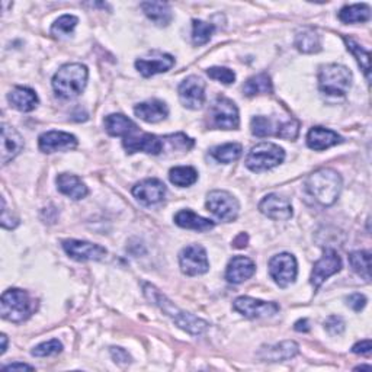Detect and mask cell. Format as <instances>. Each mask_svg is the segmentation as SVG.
I'll use <instances>...</instances> for the list:
<instances>
[{
  "mask_svg": "<svg viewBox=\"0 0 372 372\" xmlns=\"http://www.w3.org/2000/svg\"><path fill=\"white\" fill-rule=\"evenodd\" d=\"M342 143V137L323 127H314L307 134V146L316 151H322Z\"/></svg>",
  "mask_w": 372,
  "mask_h": 372,
  "instance_id": "cell-22",
  "label": "cell"
},
{
  "mask_svg": "<svg viewBox=\"0 0 372 372\" xmlns=\"http://www.w3.org/2000/svg\"><path fill=\"white\" fill-rule=\"evenodd\" d=\"M371 18V8L366 3L344 6L339 12V19L343 23H359L366 22Z\"/></svg>",
  "mask_w": 372,
  "mask_h": 372,
  "instance_id": "cell-32",
  "label": "cell"
},
{
  "mask_svg": "<svg viewBox=\"0 0 372 372\" xmlns=\"http://www.w3.org/2000/svg\"><path fill=\"white\" fill-rule=\"evenodd\" d=\"M343 41H344L346 47H348V50L351 51V53L355 56V58H356V61L359 64V67L362 69V72L366 76V79L369 80V70H371V66H369V61H371L369 51L364 50L351 36H343Z\"/></svg>",
  "mask_w": 372,
  "mask_h": 372,
  "instance_id": "cell-36",
  "label": "cell"
},
{
  "mask_svg": "<svg viewBox=\"0 0 372 372\" xmlns=\"http://www.w3.org/2000/svg\"><path fill=\"white\" fill-rule=\"evenodd\" d=\"M259 211L271 220L285 221L292 217V205L288 198L271 194L261 201Z\"/></svg>",
  "mask_w": 372,
  "mask_h": 372,
  "instance_id": "cell-16",
  "label": "cell"
},
{
  "mask_svg": "<svg viewBox=\"0 0 372 372\" xmlns=\"http://www.w3.org/2000/svg\"><path fill=\"white\" fill-rule=\"evenodd\" d=\"M285 159V151L274 143H261L254 146L246 157V166L252 172L271 171Z\"/></svg>",
  "mask_w": 372,
  "mask_h": 372,
  "instance_id": "cell-6",
  "label": "cell"
},
{
  "mask_svg": "<svg viewBox=\"0 0 372 372\" xmlns=\"http://www.w3.org/2000/svg\"><path fill=\"white\" fill-rule=\"evenodd\" d=\"M78 22H79L78 18L73 15H63L53 23V27H51V34H53L54 36L70 35L74 31Z\"/></svg>",
  "mask_w": 372,
  "mask_h": 372,
  "instance_id": "cell-39",
  "label": "cell"
},
{
  "mask_svg": "<svg viewBox=\"0 0 372 372\" xmlns=\"http://www.w3.org/2000/svg\"><path fill=\"white\" fill-rule=\"evenodd\" d=\"M352 85V73L340 64H326L318 72L320 92L330 96H344Z\"/></svg>",
  "mask_w": 372,
  "mask_h": 372,
  "instance_id": "cell-5",
  "label": "cell"
},
{
  "mask_svg": "<svg viewBox=\"0 0 372 372\" xmlns=\"http://www.w3.org/2000/svg\"><path fill=\"white\" fill-rule=\"evenodd\" d=\"M179 263H181L182 272L188 276H197L208 272L210 263L207 252L201 245H190L185 248L179 254Z\"/></svg>",
  "mask_w": 372,
  "mask_h": 372,
  "instance_id": "cell-10",
  "label": "cell"
},
{
  "mask_svg": "<svg viewBox=\"0 0 372 372\" xmlns=\"http://www.w3.org/2000/svg\"><path fill=\"white\" fill-rule=\"evenodd\" d=\"M38 146L43 153H56L72 150L78 146V138L69 133L63 131H48L40 135Z\"/></svg>",
  "mask_w": 372,
  "mask_h": 372,
  "instance_id": "cell-18",
  "label": "cell"
},
{
  "mask_svg": "<svg viewBox=\"0 0 372 372\" xmlns=\"http://www.w3.org/2000/svg\"><path fill=\"white\" fill-rule=\"evenodd\" d=\"M342 269V259L336 250L326 249L323 258L314 263L311 272V285L314 289H318L323 285V282L331 275L338 274Z\"/></svg>",
  "mask_w": 372,
  "mask_h": 372,
  "instance_id": "cell-13",
  "label": "cell"
},
{
  "mask_svg": "<svg viewBox=\"0 0 372 372\" xmlns=\"http://www.w3.org/2000/svg\"><path fill=\"white\" fill-rule=\"evenodd\" d=\"M134 113L140 120H143L150 124H156V122H160V121L168 118L169 108H168V105L164 104V102L153 99V100L143 102V104H138L134 108Z\"/></svg>",
  "mask_w": 372,
  "mask_h": 372,
  "instance_id": "cell-21",
  "label": "cell"
},
{
  "mask_svg": "<svg viewBox=\"0 0 372 372\" xmlns=\"http://www.w3.org/2000/svg\"><path fill=\"white\" fill-rule=\"evenodd\" d=\"M295 330H297V331H309L310 330V326H309V320H305V318H303V320H298V322L297 323H295V327H294Z\"/></svg>",
  "mask_w": 372,
  "mask_h": 372,
  "instance_id": "cell-50",
  "label": "cell"
},
{
  "mask_svg": "<svg viewBox=\"0 0 372 372\" xmlns=\"http://www.w3.org/2000/svg\"><path fill=\"white\" fill-rule=\"evenodd\" d=\"M133 195L138 202L151 207V205H157L164 199L166 185L159 179H146L133 188Z\"/></svg>",
  "mask_w": 372,
  "mask_h": 372,
  "instance_id": "cell-17",
  "label": "cell"
},
{
  "mask_svg": "<svg viewBox=\"0 0 372 372\" xmlns=\"http://www.w3.org/2000/svg\"><path fill=\"white\" fill-rule=\"evenodd\" d=\"M274 86L272 80L266 73L256 74L253 78L248 79V82L243 86V94L246 96H256L262 94H272Z\"/></svg>",
  "mask_w": 372,
  "mask_h": 372,
  "instance_id": "cell-31",
  "label": "cell"
},
{
  "mask_svg": "<svg viewBox=\"0 0 372 372\" xmlns=\"http://www.w3.org/2000/svg\"><path fill=\"white\" fill-rule=\"evenodd\" d=\"M325 329L330 333L331 336L342 335L344 330V322L340 316H330L325 322Z\"/></svg>",
  "mask_w": 372,
  "mask_h": 372,
  "instance_id": "cell-43",
  "label": "cell"
},
{
  "mask_svg": "<svg viewBox=\"0 0 372 372\" xmlns=\"http://www.w3.org/2000/svg\"><path fill=\"white\" fill-rule=\"evenodd\" d=\"M256 272V265L252 259L245 258V256H234V258L228 262L226 279L232 284H241V282L252 278Z\"/></svg>",
  "mask_w": 372,
  "mask_h": 372,
  "instance_id": "cell-20",
  "label": "cell"
},
{
  "mask_svg": "<svg viewBox=\"0 0 372 372\" xmlns=\"http://www.w3.org/2000/svg\"><path fill=\"white\" fill-rule=\"evenodd\" d=\"M8 99L10 102V105L21 112H31L38 105L36 94L32 91V89L22 87V86L12 89L10 94L8 95Z\"/></svg>",
  "mask_w": 372,
  "mask_h": 372,
  "instance_id": "cell-26",
  "label": "cell"
},
{
  "mask_svg": "<svg viewBox=\"0 0 372 372\" xmlns=\"http://www.w3.org/2000/svg\"><path fill=\"white\" fill-rule=\"evenodd\" d=\"M175 66V58L169 54H163L155 58H140L135 61V69L144 76V78H151V76L164 73L171 70Z\"/></svg>",
  "mask_w": 372,
  "mask_h": 372,
  "instance_id": "cell-24",
  "label": "cell"
},
{
  "mask_svg": "<svg viewBox=\"0 0 372 372\" xmlns=\"http://www.w3.org/2000/svg\"><path fill=\"white\" fill-rule=\"evenodd\" d=\"M207 74L211 79L221 82L224 85H232L236 80V74L233 70H230L227 67H211L207 70Z\"/></svg>",
  "mask_w": 372,
  "mask_h": 372,
  "instance_id": "cell-41",
  "label": "cell"
},
{
  "mask_svg": "<svg viewBox=\"0 0 372 372\" xmlns=\"http://www.w3.org/2000/svg\"><path fill=\"white\" fill-rule=\"evenodd\" d=\"M295 47L304 54H313L322 50V41H320V36L316 31L305 28L295 36Z\"/></svg>",
  "mask_w": 372,
  "mask_h": 372,
  "instance_id": "cell-30",
  "label": "cell"
},
{
  "mask_svg": "<svg viewBox=\"0 0 372 372\" xmlns=\"http://www.w3.org/2000/svg\"><path fill=\"white\" fill-rule=\"evenodd\" d=\"M349 263L358 275H361L365 281H371V253L369 252H352L349 254Z\"/></svg>",
  "mask_w": 372,
  "mask_h": 372,
  "instance_id": "cell-37",
  "label": "cell"
},
{
  "mask_svg": "<svg viewBox=\"0 0 372 372\" xmlns=\"http://www.w3.org/2000/svg\"><path fill=\"white\" fill-rule=\"evenodd\" d=\"M122 144L127 153H130V155L137 151H143V153H147V155L157 156L163 151V138L155 134L141 133L138 131V128L131 134L124 137Z\"/></svg>",
  "mask_w": 372,
  "mask_h": 372,
  "instance_id": "cell-11",
  "label": "cell"
},
{
  "mask_svg": "<svg viewBox=\"0 0 372 372\" xmlns=\"http://www.w3.org/2000/svg\"><path fill=\"white\" fill-rule=\"evenodd\" d=\"M284 122V121H282ZM282 122H275L272 118L267 117H254L250 122V128H252V134L256 137H269V135H276L279 133V128Z\"/></svg>",
  "mask_w": 372,
  "mask_h": 372,
  "instance_id": "cell-33",
  "label": "cell"
},
{
  "mask_svg": "<svg viewBox=\"0 0 372 372\" xmlns=\"http://www.w3.org/2000/svg\"><path fill=\"white\" fill-rule=\"evenodd\" d=\"M89 72L85 64L69 63L63 67L53 78V89L56 94L63 99H73L79 96L87 85Z\"/></svg>",
  "mask_w": 372,
  "mask_h": 372,
  "instance_id": "cell-2",
  "label": "cell"
},
{
  "mask_svg": "<svg viewBox=\"0 0 372 372\" xmlns=\"http://www.w3.org/2000/svg\"><path fill=\"white\" fill-rule=\"evenodd\" d=\"M141 9H143L146 17L159 27H168L173 18L169 3L164 2H143Z\"/></svg>",
  "mask_w": 372,
  "mask_h": 372,
  "instance_id": "cell-28",
  "label": "cell"
},
{
  "mask_svg": "<svg viewBox=\"0 0 372 372\" xmlns=\"http://www.w3.org/2000/svg\"><path fill=\"white\" fill-rule=\"evenodd\" d=\"M233 309L248 318H259L276 314L279 311V305L276 303H266L250 297H239L233 303Z\"/></svg>",
  "mask_w": 372,
  "mask_h": 372,
  "instance_id": "cell-15",
  "label": "cell"
},
{
  "mask_svg": "<svg viewBox=\"0 0 372 372\" xmlns=\"http://www.w3.org/2000/svg\"><path fill=\"white\" fill-rule=\"evenodd\" d=\"M175 223L179 227L195 230V232H210V230H212L215 226L211 220H208V218H204L190 210L179 211L175 215Z\"/></svg>",
  "mask_w": 372,
  "mask_h": 372,
  "instance_id": "cell-27",
  "label": "cell"
},
{
  "mask_svg": "<svg viewBox=\"0 0 372 372\" xmlns=\"http://www.w3.org/2000/svg\"><path fill=\"white\" fill-rule=\"evenodd\" d=\"M248 241H249V236L246 233H240L234 241H233V246L236 249H245L248 246Z\"/></svg>",
  "mask_w": 372,
  "mask_h": 372,
  "instance_id": "cell-48",
  "label": "cell"
},
{
  "mask_svg": "<svg viewBox=\"0 0 372 372\" xmlns=\"http://www.w3.org/2000/svg\"><path fill=\"white\" fill-rule=\"evenodd\" d=\"M2 205H3V207H2V227L9 228V230L15 228L18 226V220H17V218H12V215L8 217V208H6L5 198L2 199Z\"/></svg>",
  "mask_w": 372,
  "mask_h": 372,
  "instance_id": "cell-45",
  "label": "cell"
},
{
  "mask_svg": "<svg viewBox=\"0 0 372 372\" xmlns=\"http://www.w3.org/2000/svg\"><path fill=\"white\" fill-rule=\"evenodd\" d=\"M6 348H8V338L6 335H2V355L6 352Z\"/></svg>",
  "mask_w": 372,
  "mask_h": 372,
  "instance_id": "cell-51",
  "label": "cell"
},
{
  "mask_svg": "<svg viewBox=\"0 0 372 372\" xmlns=\"http://www.w3.org/2000/svg\"><path fill=\"white\" fill-rule=\"evenodd\" d=\"M305 186L318 204L330 207L340 195L342 177L333 169H320L309 176Z\"/></svg>",
  "mask_w": 372,
  "mask_h": 372,
  "instance_id": "cell-3",
  "label": "cell"
},
{
  "mask_svg": "<svg viewBox=\"0 0 372 372\" xmlns=\"http://www.w3.org/2000/svg\"><path fill=\"white\" fill-rule=\"evenodd\" d=\"M215 28L212 23L204 22V21H194L192 22V41L195 45L207 44L214 34Z\"/></svg>",
  "mask_w": 372,
  "mask_h": 372,
  "instance_id": "cell-38",
  "label": "cell"
},
{
  "mask_svg": "<svg viewBox=\"0 0 372 372\" xmlns=\"http://www.w3.org/2000/svg\"><path fill=\"white\" fill-rule=\"evenodd\" d=\"M63 249L70 256L72 259L86 262V261H102L107 256V249L95 243H89L83 240H64Z\"/></svg>",
  "mask_w": 372,
  "mask_h": 372,
  "instance_id": "cell-14",
  "label": "cell"
},
{
  "mask_svg": "<svg viewBox=\"0 0 372 372\" xmlns=\"http://www.w3.org/2000/svg\"><path fill=\"white\" fill-rule=\"evenodd\" d=\"M211 156L220 163H232L236 162L243 153V147L237 143H228L211 149Z\"/></svg>",
  "mask_w": 372,
  "mask_h": 372,
  "instance_id": "cell-35",
  "label": "cell"
},
{
  "mask_svg": "<svg viewBox=\"0 0 372 372\" xmlns=\"http://www.w3.org/2000/svg\"><path fill=\"white\" fill-rule=\"evenodd\" d=\"M169 179L176 186L186 188L198 181V172L194 168H190V166H179V168L171 169Z\"/></svg>",
  "mask_w": 372,
  "mask_h": 372,
  "instance_id": "cell-34",
  "label": "cell"
},
{
  "mask_svg": "<svg viewBox=\"0 0 372 372\" xmlns=\"http://www.w3.org/2000/svg\"><path fill=\"white\" fill-rule=\"evenodd\" d=\"M23 149V140L15 128L8 124H2V149H0V160L2 164H8L14 160Z\"/></svg>",
  "mask_w": 372,
  "mask_h": 372,
  "instance_id": "cell-19",
  "label": "cell"
},
{
  "mask_svg": "<svg viewBox=\"0 0 372 372\" xmlns=\"http://www.w3.org/2000/svg\"><path fill=\"white\" fill-rule=\"evenodd\" d=\"M297 353H298V344L292 340H287L274 346H267V348H262L261 352L258 353V358L262 359V361L279 362V361H287V359L294 358Z\"/></svg>",
  "mask_w": 372,
  "mask_h": 372,
  "instance_id": "cell-23",
  "label": "cell"
},
{
  "mask_svg": "<svg viewBox=\"0 0 372 372\" xmlns=\"http://www.w3.org/2000/svg\"><path fill=\"white\" fill-rule=\"evenodd\" d=\"M269 274L281 288H287L297 279V259L291 253H279L269 261Z\"/></svg>",
  "mask_w": 372,
  "mask_h": 372,
  "instance_id": "cell-9",
  "label": "cell"
},
{
  "mask_svg": "<svg viewBox=\"0 0 372 372\" xmlns=\"http://www.w3.org/2000/svg\"><path fill=\"white\" fill-rule=\"evenodd\" d=\"M144 294L153 304H156L157 307H160V309L166 314L173 318V322L179 327L186 330L188 333H190V335H195V336L201 335V333H204L205 330L208 329L207 322H204V320L195 317L194 314H189L186 311L179 310L172 301H169L168 298H166L162 292H159V289L155 288L153 285L146 284L144 285Z\"/></svg>",
  "mask_w": 372,
  "mask_h": 372,
  "instance_id": "cell-1",
  "label": "cell"
},
{
  "mask_svg": "<svg viewBox=\"0 0 372 372\" xmlns=\"http://www.w3.org/2000/svg\"><path fill=\"white\" fill-rule=\"evenodd\" d=\"M111 355L115 359V362H118V364H128L131 361V358H130V355H128V352H125L121 348H111Z\"/></svg>",
  "mask_w": 372,
  "mask_h": 372,
  "instance_id": "cell-47",
  "label": "cell"
},
{
  "mask_svg": "<svg viewBox=\"0 0 372 372\" xmlns=\"http://www.w3.org/2000/svg\"><path fill=\"white\" fill-rule=\"evenodd\" d=\"M210 127L220 128V130H237L240 125L239 109L233 100L228 98L218 96L208 112Z\"/></svg>",
  "mask_w": 372,
  "mask_h": 372,
  "instance_id": "cell-7",
  "label": "cell"
},
{
  "mask_svg": "<svg viewBox=\"0 0 372 372\" xmlns=\"http://www.w3.org/2000/svg\"><path fill=\"white\" fill-rule=\"evenodd\" d=\"M207 208L218 220L230 223L237 218L240 205L239 201L232 194H228V192L212 190L207 197Z\"/></svg>",
  "mask_w": 372,
  "mask_h": 372,
  "instance_id": "cell-8",
  "label": "cell"
},
{
  "mask_svg": "<svg viewBox=\"0 0 372 372\" xmlns=\"http://www.w3.org/2000/svg\"><path fill=\"white\" fill-rule=\"evenodd\" d=\"M63 351V344L57 339H51L48 342H44L34 348L32 355L36 358H45V356H54L58 355Z\"/></svg>",
  "mask_w": 372,
  "mask_h": 372,
  "instance_id": "cell-40",
  "label": "cell"
},
{
  "mask_svg": "<svg viewBox=\"0 0 372 372\" xmlns=\"http://www.w3.org/2000/svg\"><path fill=\"white\" fill-rule=\"evenodd\" d=\"M179 99L188 109H199L205 102V82L198 76H189L177 89Z\"/></svg>",
  "mask_w": 372,
  "mask_h": 372,
  "instance_id": "cell-12",
  "label": "cell"
},
{
  "mask_svg": "<svg viewBox=\"0 0 372 372\" xmlns=\"http://www.w3.org/2000/svg\"><path fill=\"white\" fill-rule=\"evenodd\" d=\"M3 371H34V366L27 365V364L15 362V364H10V365L3 366Z\"/></svg>",
  "mask_w": 372,
  "mask_h": 372,
  "instance_id": "cell-49",
  "label": "cell"
},
{
  "mask_svg": "<svg viewBox=\"0 0 372 372\" xmlns=\"http://www.w3.org/2000/svg\"><path fill=\"white\" fill-rule=\"evenodd\" d=\"M137 125L121 113H112L105 118V130L112 137H127L137 130Z\"/></svg>",
  "mask_w": 372,
  "mask_h": 372,
  "instance_id": "cell-29",
  "label": "cell"
},
{
  "mask_svg": "<svg viewBox=\"0 0 372 372\" xmlns=\"http://www.w3.org/2000/svg\"><path fill=\"white\" fill-rule=\"evenodd\" d=\"M57 188L63 195L74 201L85 198L89 192L87 186L82 182V179L70 173H61L57 176Z\"/></svg>",
  "mask_w": 372,
  "mask_h": 372,
  "instance_id": "cell-25",
  "label": "cell"
},
{
  "mask_svg": "<svg viewBox=\"0 0 372 372\" xmlns=\"http://www.w3.org/2000/svg\"><path fill=\"white\" fill-rule=\"evenodd\" d=\"M352 352L358 353V355H366V356L371 355V352H372L371 340L366 339V340H362V342H358L356 344H353Z\"/></svg>",
  "mask_w": 372,
  "mask_h": 372,
  "instance_id": "cell-46",
  "label": "cell"
},
{
  "mask_svg": "<svg viewBox=\"0 0 372 372\" xmlns=\"http://www.w3.org/2000/svg\"><path fill=\"white\" fill-rule=\"evenodd\" d=\"M36 301L31 295L18 288H12L3 292L0 301V314L8 322L22 323L36 311Z\"/></svg>",
  "mask_w": 372,
  "mask_h": 372,
  "instance_id": "cell-4",
  "label": "cell"
},
{
  "mask_svg": "<svg viewBox=\"0 0 372 372\" xmlns=\"http://www.w3.org/2000/svg\"><path fill=\"white\" fill-rule=\"evenodd\" d=\"M355 369H368V371H371V366H365V365H362V366H356Z\"/></svg>",
  "mask_w": 372,
  "mask_h": 372,
  "instance_id": "cell-52",
  "label": "cell"
},
{
  "mask_svg": "<svg viewBox=\"0 0 372 372\" xmlns=\"http://www.w3.org/2000/svg\"><path fill=\"white\" fill-rule=\"evenodd\" d=\"M346 301H348V305L353 311H361L365 309V305H366V298L364 297L362 294H352V295H349L348 298H346Z\"/></svg>",
  "mask_w": 372,
  "mask_h": 372,
  "instance_id": "cell-44",
  "label": "cell"
},
{
  "mask_svg": "<svg viewBox=\"0 0 372 372\" xmlns=\"http://www.w3.org/2000/svg\"><path fill=\"white\" fill-rule=\"evenodd\" d=\"M164 140L168 141V143H171L172 147L179 149V150H189V149L194 147V140L186 137L185 134H181V133L164 137Z\"/></svg>",
  "mask_w": 372,
  "mask_h": 372,
  "instance_id": "cell-42",
  "label": "cell"
}]
</instances>
